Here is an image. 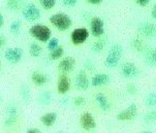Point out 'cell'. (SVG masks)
Here are the masks:
<instances>
[{"label":"cell","mask_w":156,"mask_h":133,"mask_svg":"<svg viewBox=\"0 0 156 133\" xmlns=\"http://www.w3.org/2000/svg\"><path fill=\"white\" fill-rule=\"evenodd\" d=\"M123 55V47L120 44H115L110 47L109 53L105 60V65L108 68H115L119 64Z\"/></svg>","instance_id":"obj_1"},{"label":"cell","mask_w":156,"mask_h":133,"mask_svg":"<svg viewBox=\"0 0 156 133\" xmlns=\"http://www.w3.org/2000/svg\"><path fill=\"white\" fill-rule=\"evenodd\" d=\"M29 34L41 42H48L52 38V30L44 24H34L29 28Z\"/></svg>","instance_id":"obj_2"},{"label":"cell","mask_w":156,"mask_h":133,"mask_svg":"<svg viewBox=\"0 0 156 133\" xmlns=\"http://www.w3.org/2000/svg\"><path fill=\"white\" fill-rule=\"evenodd\" d=\"M49 21L59 31H66L73 25L71 18L67 14H64V12H57V14L52 15L49 18Z\"/></svg>","instance_id":"obj_3"},{"label":"cell","mask_w":156,"mask_h":133,"mask_svg":"<svg viewBox=\"0 0 156 133\" xmlns=\"http://www.w3.org/2000/svg\"><path fill=\"white\" fill-rule=\"evenodd\" d=\"M41 15V9L34 3H27L22 9L23 18L29 22H34V21L39 20Z\"/></svg>","instance_id":"obj_4"},{"label":"cell","mask_w":156,"mask_h":133,"mask_svg":"<svg viewBox=\"0 0 156 133\" xmlns=\"http://www.w3.org/2000/svg\"><path fill=\"white\" fill-rule=\"evenodd\" d=\"M4 58L10 64H18L23 58V50L19 47H9L4 52Z\"/></svg>","instance_id":"obj_5"},{"label":"cell","mask_w":156,"mask_h":133,"mask_svg":"<svg viewBox=\"0 0 156 133\" xmlns=\"http://www.w3.org/2000/svg\"><path fill=\"white\" fill-rule=\"evenodd\" d=\"M120 73L125 79H134L140 74V70L134 63L124 62L120 66Z\"/></svg>","instance_id":"obj_6"},{"label":"cell","mask_w":156,"mask_h":133,"mask_svg":"<svg viewBox=\"0 0 156 133\" xmlns=\"http://www.w3.org/2000/svg\"><path fill=\"white\" fill-rule=\"evenodd\" d=\"M90 35V32L86 28H76L70 34V39L75 46H80L84 44Z\"/></svg>","instance_id":"obj_7"},{"label":"cell","mask_w":156,"mask_h":133,"mask_svg":"<svg viewBox=\"0 0 156 133\" xmlns=\"http://www.w3.org/2000/svg\"><path fill=\"white\" fill-rule=\"evenodd\" d=\"M137 116V106L136 103H130L125 110H121L117 115L118 121H131V120L136 119Z\"/></svg>","instance_id":"obj_8"},{"label":"cell","mask_w":156,"mask_h":133,"mask_svg":"<svg viewBox=\"0 0 156 133\" xmlns=\"http://www.w3.org/2000/svg\"><path fill=\"white\" fill-rule=\"evenodd\" d=\"M90 29H91V34L94 37H101L105 34V23L101 18L94 17L91 19L90 22Z\"/></svg>","instance_id":"obj_9"},{"label":"cell","mask_w":156,"mask_h":133,"mask_svg":"<svg viewBox=\"0 0 156 133\" xmlns=\"http://www.w3.org/2000/svg\"><path fill=\"white\" fill-rule=\"evenodd\" d=\"M80 125L86 131H91L96 128V121L94 117L90 113H84L80 117Z\"/></svg>","instance_id":"obj_10"},{"label":"cell","mask_w":156,"mask_h":133,"mask_svg":"<svg viewBox=\"0 0 156 133\" xmlns=\"http://www.w3.org/2000/svg\"><path fill=\"white\" fill-rule=\"evenodd\" d=\"M76 87L78 90H81V91H85V90L89 89L90 87V81L88 78V74L85 70L81 69L78 73H76Z\"/></svg>","instance_id":"obj_11"},{"label":"cell","mask_w":156,"mask_h":133,"mask_svg":"<svg viewBox=\"0 0 156 133\" xmlns=\"http://www.w3.org/2000/svg\"><path fill=\"white\" fill-rule=\"evenodd\" d=\"M139 33L145 37H154L156 35V25L152 22H143L139 25Z\"/></svg>","instance_id":"obj_12"},{"label":"cell","mask_w":156,"mask_h":133,"mask_svg":"<svg viewBox=\"0 0 156 133\" xmlns=\"http://www.w3.org/2000/svg\"><path fill=\"white\" fill-rule=\"evenodd\" d=\"M76 66V59L71 56H67V57L63 58L58 64V69L62 71L63 73L70 72Z\"/></svg>","instance_id":"obj_13"},{"label":"cell","mask_w":156,"mask_h":133,"mask_svg":"<svg viewBox=\"0 0 156 133\" xmlns=\"http://www.w3.org/2000/svg\"><path fill=\"white\" fill-rule=\"evenodd\" d=\"M110 75L107 73H97L92 76L91 79V85L92 87H101L105 85L110 83Z\"/></svg>","instance_id":"obj_14"},{"label":"cell","mask_w":156,"mask_h":133,"mask_svg":"<svg viewBox=\"0 0 156 133\" xmlns=\"http://www.w3.org/2000/svg\"><path fill=\"white\" fill-rule=\"evenodd\" d=\"M70 89V79L66 74H61L57 84V90L60 94H66Z\"/></svg>","instance_id":"obj_15"},{"label":"cell","mask_w":156,"mask_h":133,"mask_svg":"<svg viewBox=\"0 0 156 133\" xmlns=\"http://www.w3.org/2000/svg\"><path fill=\"white\" fill-rule=\"evenodd\" d=\"M145 63L150 67H156V47H152L145 51Z\"/></svg>","instance_id":"obj_16"},{"label":"cell","mask_w":156,"mask_h":133,"mask_svg":"<svg viewBox=\"0 0 156 133\" xmlns=\"http://www.w3.org/2000/svg\"><path fill=\"white\" fill-rule=\"evenodd\" d=\"M95 101L98 104V106L104 111H109L111 110V103L108 97L105 96L104 93H97L95 95Z\"/></svg>","instance_id":"obj_17"},{"label":"cell","mask_w":156,"mask_h":133,"mask_svg":"<svg viewBox=\"0 0 156 133\" xmlns=\"http://www.w3.org/2000/svg\"><path fill=\"white\" fill-rule=\"evenodd\" d=\"M31 79H32V82L36 86H44L49 81L47 74L41 72V71H34V72H32V74H31Z\"/></svg>","instance_id":"obj_18"},{"label":"cell","mask_w":156,"mask_h":133,"mask_svg":"<svg viewBox=\"0 0 156 133\" xmlns=\"http://www.w3.org/2000/svg\"><path fill=\"white\" fill-rule=\"evenodd\" d=\"M57 114L53 113V111H50V113L44 114L41 117V122L43 123L46 127H52L53 125L55 124L57 120Z\"/></svg>","instance_id":"obj_19"},{"label":"cell","mask_w":156,"mask_h":133,"mask_svg":"<svg viewBox=\"0 0 156 133\" xmlns=\"http://www.w3.org/2000/svg\"><path fill=\"white\" fill-rule=\"evenodd\" d=\"M105 44H107V38L101 36L96 41L93 42V44L91 46V50L94 53H100L105 47Z\"/></svg>","instance_id":"obj_20"},{"label":"cell","mask_w":156,"mask_h":133,"mask_svg":"<svg viewBox=\"0 0 156 133\" xmlns=\"http://www.w3.org/2000/svg\"><path fill=\"white\" fill-rule=\"evenodd\" d=\"M38 101L41 104L43 105H48L52 102V94L50 91H44L39 94L38 96Z\"/></svg>","instance_id":"obj_21"},{"label":"cell","mask_w":156,"mask_h":133,"mask_svg":"<svg viewBox=\"0 0 156 133\" xmlns=\"http://www.w3.org/2000/svg\"><path fill=\"white\" fill-rule=\"evenodd\" d=\"M41 52H43V49H41V47L38 44H36V42L30 44V46H29V54L32 56V57L34 58L39 57L41 55Z\"/></svg>","instance_id":"obj_22"},{"label":"cell","mask_w":156,"mask_h":133,"mask_svg":"<svg viewBox=\"0 0 156 133\" xmlns=\"http://www.w3.org/2000/svg\"><path fill=\"white\" fill-rule=\"evenodd\" d=\"M131 47L136 51V52H144L145 50V44L144 42L139 36H136L134 38L131 40Z\"/></svg>","instance_id":"obj_23"},{"label":"cell","mask_w":156,"mask_h":133,"mask_svg":"<svg viewBox=\"0 0 156 133\" xmlns=\"http://www.w3.org/2000/svg\"><path fill=\"white\" fill-rule=\"evenodd\" d=\"M63 54H64V49H63L62 47H58L56 50L52 51V52H50V55H49V58L51 60H58L60 59V58L62 57Z\"/></svg>","instance_id":"obj_24"},{"label":"cell","mask_w":156,"mask_h":133,"mask_svg":"<svg viewBox=\"0 0 156 133\" xmlns=\"http://www.w3.org/2000/svg\"><path fill=\"white\" fill-rule=\"evenodd\" d=\"M21 29H22V21L21 20H15L9 26L10 32L12 34H15V35H17V34L20 33Z\"/></svg>","instance_id":"obj_25"},{"label":"cell","mask_w":156,"mask_h":133,"mask_svg":"<svg viewBox=\"0 0 156 133\" xmlns=\"http://www.w3.org/2000/svg\"><path fill=\"white\" fill-rule=\"evenodd\" d=\"M145 103L148 107H153L156 105V93L155 92H150L147 94L146 99H145Z\"/></svg>","instance_id":"obj_26"},{"label":"cell","mask_w":156,"mask_h":133,"mask_svg":"<svg viewBox=\"0 0 156 133\" xmlns=\"http://www.w3.org/2000/svg\"><path fill=\"white\" fill-rule=\"evenodd\" d=\"M6 115L7 117H14V118H18V107L14 103H10L6 107Z\"/></svg>","instance_id":"obj_27"},{"label":"cell","mask_w":156,"mask_h":133,"mask_svg":"<svg viewBox=\"0 0 156 133\" xmlns=\"http://www.w3.org/2000/svg\"><path fill=\"white\" fill-rule=\"evenodd\" d=\"M143 119H144V121L146 123H154V122H156V110L148 111Z\"/></svg>","instance_id":"obj_28"},{"label":"cell","mask_w":156,"mask_h":133,"mask_svg":"<svg viewBox=\"0 0 156 133\" xmlns=\"http://www.w3.org/2000/svg\"><path fill=\"white\" fill-rule=\"evenodd\" d=\"M58 47H59V39L56 38V37H52V38L48 41L47 47H48V50H49L50 52L56 50Z\"/></svg>","instance_id":"obj_29"},{"label":"cell","mask_w":156,"mask_h":133,"mask_svg":"<svg viewBox=\"0 0 156 133\" xmlns=\"http://www.w3.org/2000/svg\"><path fill=\"white\" fill-rule=\"evenodd\" d=\"M20 4H21V1H19V0H7L6 1L7 9L12 10V12H15V10H17L19 9Z\"/></svg>","instance_id":"obj_30"},{"label":"cell","mask_w":156,"mask_h":133,"mask_svg":"<svg viewBox=\"0 0 156 133\" xmlns=\"http://www.w3.org/2000/svg\"><path fill=\"white\" fill-rule=\"evenodd\" d=\"M39 3L44 9H51L56 5V0H39Z\"/></svg>","instance_id":"obj_31"},{"label":"cell","mask_w":156,"mask_h":133,"mask_svg":"<svg viewBox=\"0 0 156 133\" xmlns=\"http://www.w3.org/2000/svg\"><path fill=\"white\" fill-rule=\"evenodd\" d=\"M21 95H22L23 99L25 101H28L30 99V89L27 85H23L21 87Z\"/></svg>","instance_id":"obj_32"},{"label":"cell","mask_w":156,"mask_h":133,"mask_svg":"<svg viewBox=\"0 0 156 133\" xmlns=\"http://www.w3.org/2000/svg\"><path fill=\"white\" fill-rule=\"evenodd\" d=\"M85 97L84 96H76L73 98V104H75L76 106H81L83 104H85Z\"/></svg>","instance_id":"obj_33"},{"label":"cell","mask_w":156,"mask_h":133,"mask_svg":"<svg viewBox=\"0 0 156 133\" xmlns=\"http://www.w3.org/2000/svg\"><path fill=\"white\" fill-rule=\"evenodd\" d=\"M126 91L130 95H136L137 92V88L134 84H128L127 87H126Z\"/></svg>","instance_id":"obj_34"},{"label":"cell","mask_w":156,"mask_h":133,"mask_svg":"<svg viewBox=\"0 0 156 133\" xmlns=\"http://www.w3.org/2000/svg\"><path fill=\"white\" fill-rule=\"evenodd\" d=\"M17 119L18 118H14V117H7L6 120H5V122H4V125L6 127H10V126H12L16 122H17Z\"/></svg>","instance_id":"obj_35"},{"label":"cell","mask_w":156,"mask_h":133,"mask_svg":"<svg viewBox=\"0 0 156 133\" xmlns=\"http://www.w3.org/2000/svg\"><path fill=\"white\" fill-rule=\"evenodd\" d=\"M85 67L88 69V70H94V68H95V65H94V63H93V61L92 60H90V59H87L86 60V62H85Z\"/></svg>","instance_id":"obj_36"},{"label":"cell","mask_w":156,"mask_h":133,"mask_svg":"<svg viewBox=\"0 0 156 133\" xmlns=\"http://www.w3.org/2000/svg\"><path fill=\"white\" fill-rule=\"evenodd\" d=\"M76 2H78L76 0H63L62 3L63 5H65L67 7H73L76 4Z\"/></svg>","instance_id":"obj_37"},{"label":"cell","mask_w":156,"mask_h":133,"mask_svg":"<svg viewBox=\"0 0 156 133\" xmlns=\"http://www.w3.org/2000/svg\"><path fill=\"white\" fill-rule=\"evenodd\" d=\"M134 2H136L137 5H140V6L144 7V6H147V5L150 3V0H136Z\"/></svg>","instance_id":"obj_38"},{"label":"cell","mask_w":156,"mask_h":133,"mask_svg":"<svg viewBox=\"0 0 156 133\" xmlns=\"http://www.w3.org/2000/svg\"><path fill=\"white\" fill-rule=\"evenodd\" d=\"M86 2L91 5H100L102 3V0H87Z\"/></svg>","instance_id":"obj_39"},{"label":"cell","mask_w":156,"mask_h":133,"mask_svg":"<svg viewBox=\"0 0 156 133\" xmlns=\"http://www.w3.org/2000/svg\"><path fill=\"white\" fill-rule=\"evenodd\" d=\"M5 44H6V38H5L4 35L0 34V49H1V47H3Z\"/></svg>","instance_id":"obj_40"},{"label":"cell","mask_w":156,"mask_h":133,"mask_svg":"<svg viewBox=\"0 0 156 133\" xmlns=\"http://www.w3.org/2000/svg\"><path fill=\"white\" fill-rule=\"evenodd\" d=\"M151 16H152L153 19H155L156 20V3L153 5V9L151 10Z\"/></svg>","instance_id":"obj_41"},{"label":"cell","mask_w":156,"mask_h":133,"mask_svg":"<svg viewBox=\"0 0 156 133\" xmlns=\"http://www.w3.org/2000/svg\"><path fill=\"white\" fill-rule=\"evenodd\" d=\"M26 133H41L37 128H30V129H28L27 130V132Z\"/></svg>","instance_id":"obj_42"},{"label":"cell","mask_w":156,"mask_h":133,"mask_svg":"<svg viewBox=\"0 0 156 133\" xmlns=\"http://www.w3.org/2000/svg\"><path fill=\"white\" fill-rule=\"evenodd\" d=\"M3 24H4V17H3V15L0 12V28L3 26Z\"/></svg>","instance_id":"obj_43"},{"label":"cell","mask_w":156,"mask_h":133,"mask_svg":"<svg viewBox=\"0 0 156 133\" xmlns=\"http://www.w3.org/2000/svg\"><path fill=\"white\" fill-rule=\"evenodd\" d=\"M141 133H154V132H152V131H142Z\"/></svg>","instance_id":"obj_44"},{"label":"cell","mask_w":156,"mask_h":133,"mask_svg":"<svg viewBox=\"0 0 156 133\" xmlns=\"http://www.w3.org/2000/svg\"><path fill=\"white\" fill-rule=\"evenodd\" d=\"M54 133H66V132H64V131H56V132H54Z\"/></svg>","instance_id":"obj_45"},{"label":"cell","mask_w":156,"mask_h":133,"mask_svg":"<svg viewBox=\"0 0 156 133\" xmlns=\"http://www.w3.org/2000/svg\"><path fill=\"white\" fill-rule=\"evenodd\" d=\"M1 101H2V97H1V95H0V103H1Z\"/></svg>","instance_id":"obj_46"},{"label":"cell","mask_w":156,"mask_h":133,"mask_svg":"<svg viewBox=\"0 0 156 133\" xmlns=\"http://www.w3.org/2000/svg\"><path fill=\"white\" fill-rule=\"evenodd\" d=\"M0 71H1V62H0Z\"/></svg>","instance_id":"obj_47"}]
</instances>
